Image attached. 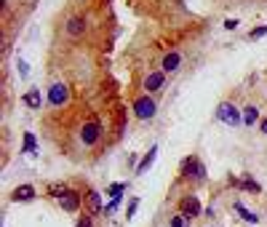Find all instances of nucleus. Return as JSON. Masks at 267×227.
<instances>
[{
	"mask_svg": "<svg viewBox=\"0 0 267 227\" xmlns=\"http://www.w3.org/2000/svg\"><path fill=\"white\" fill-rule=\"evenodd\" d=\"M182 176L190 182H206V166L201 163L198 155H187L182 161Z\"/></svg>",
	"mask_w": 267,
	"mask_h": 227,
	"instance_id": "nucleus-1",
	"label": "nucleus"
},
{
	"mask_svg": "<svg viewBox=\"0 0 267 227\" xmlns=\"http://www.w3.org/2000/svg\"><path fill=\"white\" fill-rule=\"evenodd\" d=\"M158 112V102L153 99V94H142V97L134 99V115L139 121H153Z\"/></svg>",
	"mask_w": 267,
	"mask_h": 227,
	"instance_id": "nucleus-2",
	"label": "nucleus"
},
{
	"mask_svg": "<svg viewBox=\"0 0 267 227\" xmlns=\"http://www.w3.org/2000/svg\"><path fill=\"white\" fill-rule=\"evenodd\" d=\"M216 121H222L225 126H243V112L238 110L233 102H219Z\"/></svg>",
	"mask_w": 267,
	"mask_h": 227,
	"instance_id": "nucleus-3",
	"label": "nucleus"
},
{
	"mask_svg": "<svg viewBox=\"0 0 267 227\" xmlns=\"http://www.w3.org/2000/svg\"><path fill=\"white\" fill-rule=\"evenodd\" d=\"M102 139V123L99 121H86L83 128H80V142L83 145H96V142Z\"/></svg>",
	"mask_w": 267,
	"mask_h": 227,
	"instance_id": "nucleus-4",
	"label": "nucleus"
},
{
	"mask_svg": "<svg viewBox=\"0 0 267 227\" xmlns=\"http://www.w3.org/2000/svg\"><path fill=\"white\" fill-rule=\"evenodd\" d=\"M179 214H184L187 219H195V217H201L203 209H201V200L195 198V195H184L179 200Z\"/></svg>",
	"mask_w": 267,
	"mask_h": 227,
	"instance_id": "nucleus-5",
	"label": "nucleus"
},
{
	"mask_svg": "<svg viewBox=\"0 0 267 227\" xmlns=\"http://www.w3.org/2000/svg\"><path fill=\"white\" fill-rule=\"evenodd\" d=\"M45 99H48V104H51V107H62V104L69 99V88L64 86L62 80H59V83H51L48 97H45Z\"/></svg>",
	"mask_w": 267,
	"mask_h": 227,
	"instance_id": "nucleus-6",
	"label": "nucleus"
},
{
	"mask_svg": "<svg viewBox=\"0 0 267 227\" xmlns=\"http://www.w3.org/2000/svg\"><path fill=\"white\" fill-rule=\"evenodd\" d=\"M166 75H168V73H163V70H155V73H150V75L144 78V91H147V94L160 91V88H163V83H166Z\"/></svg>",
	"mask_w": 267,
	"mask_h": 227,
	"instance_id": "nucleus-7",
	"label": "nucleus"
},
{
	"mask_svg": "<svg viewBox=\"0 0 267 227\" xmlns=\"http://www.w3.org/2000/svg\"><path fill=\"white\" fill-rule=\"evenodd\" d=\"M80 200H83V198H80V193H75V190H67V193L59 198V206H62L64 211L72 214V211L80 209Z\"/></svg>",
	"mask_w": 267,
	"mask_h": 227,
	"instance_id": "nucleus-8",
	"label": "nucleus"
},
{
	"mask_svg": "<svg viewBox=\"0 0 267 227\" xmlns=\"http://www.w3.org/2000/svg\"><path fill=\"white\" fill-rule=\"evenodd\" d=\"M179 64H182V54L179 51H168L163 56V73H177Z\"/></svg>",
	"mask_w": 267,
	"mask_h": 227,
	"instance_id": "nucleus-9",
	"label": "nucleus"
},
{
	"mask_svg": "<svg viewBox=\"0 0 267 227\" xmlns=\"http://www.w3.org/2000/svg\"><path fill=\"white\" fill-rule=\"evenodd\" d=\"M155 158H158V145H153V147L147 150V155H144V158H142V163L136 166V176H142V174H144V171L150 169V166L155 163Z\"/></svg>",
	"mask_w": 267,
	"mask_h": 227,
	"instance_id": "nucleus-10",
	"label": "nucleus"
},
{
	"mask_svg": "<svg viewBox=\"0 0 267 227\" xmlns=\"http://www.w3.org/2000/svg\"><path fill=\"white\" fill-rule=\"evenodd\" d=\"M11 200H35V187L32 185H19L14 193H11Z\"/></svg>",
	"mask_w": 267,
	"mask_h": 227,
	"instance_id": "nucleus-11",
	"label": "nucleus"
},
{
	"mask_svg": "<svg viewBox=\"0 0 267 227\" xmlns=\"http://www.w3.org/2000/svg\"><path fill=\"white\" fill-rule=\"evenodd\" d=\"M83 32H86V19H80V16L67 19V35L78 38V35H83Z\"/></svg>",
	"mask_w": 267,
	"mask_h": 227,
	"instance_id": "nucleus-12",
	"label": "nucleus"
},
{
	"mask_svg": "<svg viewBox=\"0 0 267 227\" xmlns=\"http://www.w3.org/2000/svg\"><path fill=\"white\" fill-rule=\"evenodd\" d=\"M21 102H25L30 110H40V107H43V99H40V91L38 88H30L25 97H21Z\"/></svg>",
	"mask_w": 267,
	"mask_h": 227,
	"instance_id": "nucleus-13",
	"label": "nucleus"
},
{
	"mask_svg": "<svg viewBox=\"0 0 267 227\" xmlns=\"http://www.w3.org/2000/svg\"><path fill=\"white\" fill-rule=\"evenodd\" d=\"M86 203H88V211H91V214L104 211V206H102V195L96 193V190H88V193H86Z\"/></svg>",
	"mask_w": 267,
	"mask_h": 227,
	"instance_id": "nucleus-14",
	"label": "nucleus"
},
{
	"mask_svg": "<svg viewBox=\"0 0 267 227\" xmlns=\"http://www.w3.org/2000/svg\"><path fill=\"white\" fill-rule=\"evenodd\" d=\"M257 121H259V107L254 104L243 107V126H257Z\"/></svg>",
	"mask_w": 267,
	"mask_h": 227,
	"instance_id": "nucleus-15",
	"label": "nucleus"
},
{
	"mask_svg": "<svg viewBox=\"0 0 267 227\" xmlns=\"http://www.w3.org/2000/svg\"><path fill=\"white\" fill-rule=\"evenodd\" d=\"M233 206H235V211H238V214H240V217H243V219H246L249 224H259V217H257V214H254V211H249V209H246V203H240V200H235V203H233Z\"/></svg>",
	"mask_w": 267,
	"mask_h": 227,
	"instance_id": "nucleus-16",
	"label": "nucleus"
},
{
	"mask_svg": "<svg viewBox=\"0 0 267 227\" xmlns=\"http://www.w3.org/2000/svg\"><path fill=\"white\" fill-rule=\"evenodd\" d=\"M238 187H240V190H246V193H254V195H259V193H262V185L257 182V179H251V176H243Z\"/></svg>",
	"mask_w": 267,
	"mask_h": 227,
	"instance_id": "nucleus-17",
	"label": "nucleus"
},
{
	"mask_svg": "<svg viewBox=\"0 0 267 227\" xmlns=\"http://www.w3.org/2000/svg\"><path fill=\"white\" fill-rule=\"evenodd\" d=\"M38 150V139H35V134H25V147H21V152H35Z\"/></svg>",
	"mask_w": 267,
	"mask_h": 227,
	"instance_id": "nucleus-18",
	"label": "nucleus"
},
{
	"mask_svg": "<svg viewBox=\"0 0 267 227\" xmlns=\"http://www.w3.org/2000/svg\"><path fill=\"white\" fill-rule=\"evenodd\" d=\"M190 222L192 219H187L184 214H177V217H171V224L168 227H190Z\"/></svg>",
	"mask_w": 267,
	"mask_h": 227,
	"instance_id": "nucleus-19",
	"label": "nucleus"
},
{
	"mask_svg": "<svg viewBox=\"0 0 267 227\" xmlns=\"http://www.w3.org/2000/svg\"><path fill=\"white\" fill-rule=\"evenodd\" d=\"M123 190H126V182H115V185H110L107 195L110 198H118V195H123Z\"/></svg>",
	"mask_w": 267,
	"mask_h": 227,
	"instance_id": "nucleus-20",
	"label": "nucleus"
},
{
	"mask_svg": "<svg viewBox=\"0 0 267 227\" xmlns=\"http://www.w3.org/2000/svg\"><path fill=\"white\" fill-rule=\"evenodd\" d=\"M118 206H120V195H118V198H110V200H107V206H104V214L110 217V214L118 211Z\"/></svg>",
	"mask_w": 267,
	"mask_h": 227,
	"instance_id": "nucleus-21",
	"label": "nucleus"
},
{
	"mask_svg": "<svg viewBox=\"0 0 267 227\" xmlns=\"http://www.w3.org/2000/svg\"><path fill=\"white\" fill-rule=\"evenodd\" d=\"M264 35H267V25H262V27H254V30L249 32V38H251V40H259V38H264Z\"/></svg>",
	"mask_w": 267,
	"mask_h": 227,
	"instance_id": "nucleus-22",
	"label": "nucleus"
},
{
	"mask_svg": "<svg viewBox=\"0 0 267 227\" xmlns=\"http://www.w3.org/2000/svg\"><path fill=\"white\" fill-rule=\"evenodd\" d=\"M67 190H69L67 185H51V190H48V193H51L54 198H62V195L67 193Z\"/></svg>",
	"mask_w": 267,
	"mask_h": 227,
	"instance_id": "nucleus-23",
	"label": "nucleus"
},
{
	"mask_svg": "<svg viewBox=\"0 0 267 227\" xmlns=\"http://www.w3.org/2000/svg\"><path fill=\"white\" fill-rule=\"evenodd\" d=\"M136 209H139V198H131L129 200V209H126V219H131L134 214H136Z\"/></svg>",
	"mask_w": 267,
	"mask_h": 227,
	"instance_id": "nucleus-24",
	"label": "nucleus"
},
{
	"mask_svg": "<svg viewBox=\"0 0 267 227\" xmlns=\"http://www.w3.org/2000/svg\"><path fill=\"white\" fill-rule=\"evenodd\" d=\"M75 227H94V219H91V214H88V217L83 214V217L78 219V224H75Z\"/></svg>",
	"mask_w": 267,
	"mask_h": 227,
	"instance_id": "nucleus-25",
	"label": "nucleus"
},
{
	"mask_svg": "<svg viewBox=\"0 0 267 227\" xmlns=\"http://www.w3.org/2000/svg\"><path fill=\"white\" fill-rule=\"evenodd\" d=\"M238 27V19H227L225 21V30H235Z\"/></svg>",
	"mask_w": 267,
	"mask_h": 227,
	"instance_id": "nucleus-26",
	"label": "nucleus"
},
{
	"mask_svg": "<svg viewBox=\"0 0 267 227\" xmlns=\"http://www.w3.org/2000/svg\"><path fill=\"white\" fill-rule=\"evenodd\" d=\"M19 73H21V75H27V73H30V67L21 62V59H19Z\"/></svg>",
	"mask_w": 267,
	"mask_h": 227,
	"instance_id": "nucleus-27",
	"label": "nucleus"
},
{
	"mask_svg": "<svg viewBox=\"0 0 267 227\" xmlns=\"http://www.w3.org/2000/svg\"><path fill=\"white\" fill-rule=\"evenodd\" d=\"M259 131H262V134L267 137V118H264V121H259Z\"/></svg>",
	"mask_w": 267,
	"mask_h": 227,
	"instance_id": "nucleus-28",
	"label": "nucleus"
},
{
	"mask_svg": "<svg viewBox=\"0 0 267 227\" xmlns=\"http://www.w3.org/2000/svg\"><path fill=\"white\" fill-rule=\"evenodd\" d=\"M211 227H214V224H211Z\"/></svg>",
	"mask_w": 267,
	"mask_h": 227,
	"instance_id": "nucleus-29",
	"label": "nucleus"
}]
</instances>
